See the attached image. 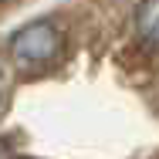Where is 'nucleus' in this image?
Listing matches in <instances>:
<instances>
[{
	"label": "nucleus",
	"mask_w": 159,
	"mask_h": 159,
	"mask_svg": "<svg viewBox=\"0 0 159 159\" xmlns=\"http://www.w3.org/2000/svg\"><path fill=\"white\" fill-rule=\"evenodd\" d=\"M61 48H64L61 31L54 24H48V20L27 24L10 37V58L20 68H44L61 54Z\"/></svg>",
	"instance_id": "obj_1"
},
{
	"label": "nucleus",
	"mask_w": 159,
	"mask_h": 159,
	"mask_svg": "<svg viewBox=\"0 0 159 159\" xmlns=\"http://www.w3.org/2000/svg\"><path fill=\"white\" fill-rule=\"evenodd\" d=\"M135 31L146 44L159 48V0H142L135 7Z\"/></svg>",
	"instance_id": "obj_2"
},
{
	"label": "nucleus",
	"mask_w": 159,
	"mask_h": 159,
	"mask_svg": "<svg viewBox=\"0 0 159 159\" xmlns=\"http://www.w3.org/2000/svg\"><path fill=\"white\" fill-rule=\"evenodd\" d=\"M0 159H10V146H7L3 139H0Z\"/></svg>",
	"instance_id": "obj_3"
},
{
	"label": "nucleus",
	"mask_w": 159,
	"mask_h": 159,
	"mask_svg": "<svg viewBox=\"0 0 159 159\" xmlns=\"http://www.w3.org/2000/svg\"><path fill=\"white\" fill-rule=\"evenodd\" d=\"M0 102H3V75H0Z\"/></svg>",
	"instance_id": "obj_4"
}]
</instances>
